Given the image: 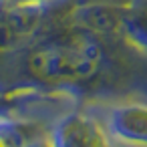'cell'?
<instances>
[{"label": "cell", "instance_id": "6da1fadb", "mask_svg": "<svg viewBox=\"0 0 147 147\" xmlns=\"http://www.w3.org/2000/svg\"><path fill=\"white\" fill-rule=\"evenodd\" d=\"M0 147H4V143H2V141H0Z\"/></svg>", "mask_w": 147, "mask_h": 147}]
</instances>
